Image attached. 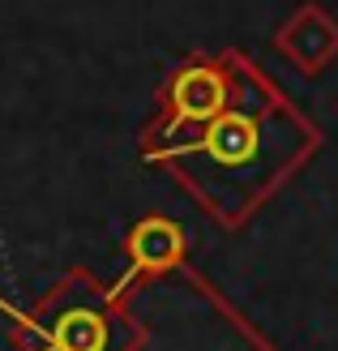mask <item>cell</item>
Wrapping results in <instances>:
<instances>
[{
  "label": "cell",
  "instance_id": "6da1fadb",
  "mask_svg": "<svg viewBox=\"0 0 338 351\" xmlns=\"http://www.w3.org/2000/svg\"><path fill=\"white\" fill-rule=\"evenodd\" d=\"M137 150L146 163L167 167L223 232H240L322 150V129L265 69L244 60L236 95L215 116L171 133L141 129Z\"/></svg>",
  "mask_w": 338,
  "mask_h": 351
},
{
  "label": "cell",
  "instance_id": "7a4b0ae2",
  "mask_svg": "<svg viewBox=\"0 0 338 351\" xmlns=\"http://www.w3.org/2000/svg\"><path fill=\"white\" fill-rule=\"evenodd\" d=\"M13 322L17 351H141L146 322L129 308V295L95 283L90 270H69L34 308H13L0 300Z\"/></svg>",
  "mask_w": 338,
  "mask_h": 351
},
{
  "label": "cell",
  "instance_id": "3957f363",
  "mask_svg": "<svg viewBox=\"0 0 338 351\" xmlns=\"http://www.w3.org/2000/svg\"><path fill=\"white\" fill-rule=\"evenodd\" d=\"M124 253H129V270L116 283V291L124 295L129 287H137L141 278H158V274H171L189 261V232L176 219L163 215H146L129 227L124 236Z\"/></svg>",
  "mask_w": 338,
  "mask_h": 351
},
{
  "label": "cell",
  "instance_id": "277c9868",
  "mask_svg": "<svg viewBox=\"0 0 338 351\" xmlns=\"http://www.w3.org/2000/svg\"><path fill=\"white\" fill-rule=\"evenodd\" d=\"M274 51L304 77L326 73L338 60V17L322 9L317 0H309L274 30Z\"/></svg>",
  "mask_w": 338,
  "mask_h": 351
}]
</instances>
